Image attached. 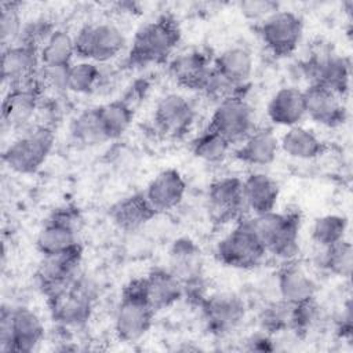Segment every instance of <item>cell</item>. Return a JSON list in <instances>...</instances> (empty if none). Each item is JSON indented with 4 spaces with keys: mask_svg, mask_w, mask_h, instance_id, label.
Returning <instances> with one entry per match:
<instances>
[{
    "mask_svg": "<svg viewBox=\"0 0 353 353\" xmlns=\"http://www.w3.org/2000/svg\"><path fill=\"white\" fill-rule=\"evenodd\" d=\"M250 226L265 247L283 261H291L299 251L301 214L298 211H270L248 218Z\"/></svg>",
    "mask_w": 353,
    "mask_h": 353,
    "instance_id": "2",
    "label": "cell"
},
{
    "mask_svg": "<svg viewBox=\"0 0 353 353\" xmlns=\"http://www.w3.org/2000/svg\"><path fill=\"white\" fill-rule=\"evenodd\" d=\"M0 11V40L3 48H7L18 43L23 29L21 18V3L3 1Z\"/></svg>",
    "mask_w": 353,
    "mask_h": 353,
    "instance_id": "38",
    "label": "cell"
},
{
    "mask_svg": "<svg viewBox=\"0 0 353 353\" xmlns=\"http://www.w3.org/2000/svg\"><path fill=\"white\" fill-rule=\"evenodd\" d=\"M266 250L250 226L248 218H241L234 228L223 236L216 247V259L233 269H254L262 263Z\"/></svg>",
    "mask_w": 353,
    "mask_h": 353,
    "instance_id": "6",
    "label": "cell"
},
{
    "mask_svg": "<svg viewBox=\"0 0 353 353\" xmlns=\"http://www.w3.org/2000/svg\"><path fill=\"white\" fill-rule=\"evenodd\" d=\"M207 127L219 132L232 145L240 143L256 128L254 110L244 97L223 99L218 102Z\"/></svg>",
    "mask_w": 353,
    "mask_h": 353,
    "instance_id": "14",
    "label": "cell"
},
{
    "mask_svg": "<svg viewBox=\"0 0 353 353\" xmlns=\"http://www.w3.org/2000/svg\"><path fill=\"white\" fill-rule=\"evenodd\" d=\"M319 266H321L328 273L349 279L352 274L353 265V247L349 240L343 239L334 245L319 248Z\"/></svg>",
    "mask_w": 353,
    "mask_h": 353,
    "instance_id": "34",
    "label": "cell"
},
{
    "mask_svg": "<svg viewBox=\"0 0 353 353\" xmlns=\"http://www.w3.org/2000/svg\"><path fill=\"white\" fill-rule=\"evenodd\" d=\"M277 291L283 302L295 306L316 298L317 285L305 269L291 259L277 272Z\"/></svg>",
    "mask_w": 353,
    "mask_h": 353,
    "instance_id": "23",
    "label": "cell"
},
{
    "mask_svg": "<svg viewBox=\"0 0 353 353\" xmlns=\"http://www.w3.org/2000/svg\"><path fill=\"white\" fill-rule=\"evenodd\" d=\"M207 201L210 215L218 223L237 222L248 211L243 193V179L237 176H222L211 182Z\"/></svg>",
    "mask_w": 353,
    "mask_h": 353,
    "instance_id": "15",
    "label": "cell"
},
{
    "mask_svg": "<svg viewBox=\"0 0 353 353\" xmlns=\"http://www.w3.org/2000/svg\"><path fill=\"white\" fill-rule=\"evenodd\" d=\"M196 119L192 102L176 92L167 94L159 99L153 112V121L159 132L168 138H182L186 135Z\"/></svg>",
    "mask_w": 353,
    "mask_h": 353,
    "instance_id": "16",
    "label": "cell"
},
{
    "mask_svg": "<svg viewBox=\"0 0 353 353\" xmlns=\"http://www.w3.org/2000/svg\"><path fill=\"white\" fill-rule=\"evenodd\" d=\"M199 306L205 330L218 338L233 332L245 317L244 301L232 292L207 295Z\"/></svg>",
    "mask_w": 353,
    "mask_h": 353,
    "instance_id": "12",
    "label": "cell"
},
{
    "mask_svg": "<svg viewBox=\"0 0 353 353\" xmlns=\"http://www.w3.org/2000/svg\"><path fill=\"white\" fill-rule=\"evenodd\" d=\"M279 7V3L272 0H248L239 3V10L241 15L245 19L254 22L255 25L261 23L262 21L277 12L280 10Z\"/></svg>",
    "mask_w": 353,
    "mask_h": 353,
    "instance_id": "40",
    "label": "cell"
},
{
    "mask_svg": "<svg viewBox=\"0 0 353 353\" xmlns=\"http://www.w3.org/2000/svg\"><path fill=\"white\" fill-rule=\"evenodd\" d=\"M40 51L32 46L17 43L1 52V77L10 87L29 84L37 79Z\"/></svg>",
    "mask_w": 353,
    "mask_h": 353,
    "instance_id": "19",
    "label": "cell"
},
{
    "mask_svg": "<svg viewBox=\"0 0 353 353\" xmlns=\"http://www.w3.org/2000/svg\"><path fill=\"white\" fill-rule=\"evenodd\" d=\"M156 214H163L178 207L186 193V182L175 168L160 171L143 190Z\"/></svg>",
    "mask_w": 353,
    "mask_h": 353,
    "instance_id": "21",
    "label": "cell"
},
{
    "mask_svg": "<svg viewBox=\"0 0 353 353\" xmlns=\"http://www.w3.org/2000/svg\"><path fill=\"white\" fill-rule=\"evenodd\" d=\"M143 280L148 299L156 312L171 307L185 296L182 281L168 268H156Z\"/></svg>",
    "mask_w": 353,
    "mask_h": 353,
    "instance_id": "26",
    "label": "cell"
},
{
    "mask_svg": "<svg viewBox=\"0 0 353 353\" xmlns=\"http://www.w3.org/2000/svg\"><path fill=\"white\" fill-rule=\"evenodd\" d=\"M269 120L280 127H294L306 116L303 92L296 87H283L277 90L266 108Z\"/></svg>",
    "mask_w": 353,
    "mask_h": 353,
    "instance_id": "27",
    "label": "cell"
},
{
    "mask_svg": "<svg viewBox=\"0 0 353 353\" xmlns=\"http://www.w3.org/2000/svg\"><path fill=\"white\" fill-rule=\"evenodd\" d=\"M54 145V130L44 124L34 125L4 149L3 161L17 174H33L46 163Z\"/></svg>",
    "mask_w": 353,
    "mask_h": 353,
    "instance_id": "5",
    "label": "cell"
},
{
    "mask_svg": "<svg viewBox=\"0 0 353 353\" xmlns=\"http://www.w3.org/2000/svg\"><path fill=\"white\" fill-rule=\"evenodd\" d=\"M338 335L343 339H350L352 336V307L350 302L346 303L342 316L338 320Z\"/></svg>",
    "mask_w": 353,
    "mask_h": 353,
    "instance_id": "41",
    "label": "cell"
},
{
    "mask_svg": "<svg viewBox=\"0 0 353 353\" xmlns=\"http://www.w3.org/2000/svg\"><path fill=\"white\" fill-rule=\"evenodd\" d=\"M290 320H291V305L280 299L277 303H272L263 309L259 321L263 332L277 334V332L290 330Z\"/></svg>",
    "mask_w": 353,
    "mask_h": 353,
    "instance_id": "39",
    "label": "cell"
},
{
    "mask_svg": "<svg viewBox=\"0 0 353 353\" xmlns=\"http://www.w3.org/2000/svg\"><path fill=\"white\" fill-rule=\"evenodd\" d=\"M232 149V143L222 137L219 132L205 128L192 142L193 154L205 163H221L223 161Z\"/></svg>",
    "mask_w": 353,
    "mask_h": 353,
    "instance_id": "35",
    "label": "cell"
},
{
    "mask_svg": "<svg viewBox=\"0 0 353 353\" xmlns=\"http://www.w3.org/2000/svg\"><path fill=\"white\" fill-rule=\"evenodd\" d=\"M203 254L189 237L174 240L168 251V269L176 274L185 288V296L199 305L205 296L203 292Z\"/></svg>",
    "mask_w": 353,
    "mask_h": 353,
    "instance_id": "9",
    "label": "cell"
},
{
    "mask_svg": "<svg viewBox=\"0 0 353 353\" xmlns=\"http://www.w3.org/2000/svg\"><path fill=\"white\" fill-rule=\"evenodd\" d=\"M243 193L247 210L254 215L274 211L280 189L277 182L265 172H251L243 179Z\"/></svg>",
    "mask_w": 353,
    "mask_h": 353,
    "instance_id": "29",
    "label": "cell"
},
{
    "mask_svg": "<svg viewBox=\"0 0 353 353\" xmlns=\"http://www.w3.org/2000/svg\"><path fill=\"white\" fill-rule=\"evenodd\" d=\"M280 150L296 160H313L323 156L328 146L312 130L302 125L290 127L279 139Z\"/></svg>",
    "mask_w": 353,
    "mask_h": 353,
    "instance_id": "30",
    "label": "cell"
},
{
    "mask_svg": "<svg viewBox=\"0 0 353 353\" xmlns=\"http://www.w3.org/2000/svg\"><path fill=\"white\" fill-rule=\"evenodd\" d=\"M98 109L109 141L120 138L134 120V108L127 99H114L98 106Z\"/></svg>",
    "mask_w": 353,
    "mask_h": 353,
    "instance_id": "33",
    "label": "cell"
},
{
    "mask_svg": "<svg viewBox=\"0 0 353 353\" xmlns=\"http://www.w3.org/2000/svg\"><path fill=\"white\" fill-rule=\"evenodd\" d=\"M44 338V325L36 312L19 306L3 305L0 314V350L4 353H29Z\"/></svg>",
    "mask_w": 353,
    "mask_h": 353,
    "instance_id": "4",
    "label": "cell"
},
{
    "mask_svg": "<svg viewBox=\"0 0 353 353\" xmlns=\"http://www.w3.org/2000/svg\"><path fill=\"white\" fill-rule=\"evenodd\" d=\"M302 92L305 113L314 123L334 128L346 121L347 112L338 94L320 84H309Z\"/></svg>",
    "mask_w": 353,
    "mask_h": 353,
    "instance_id": "18",
    "label": "cell"
},
{
    "mask_svg": "<svg viewBox=\"0 0 353 353\" xmlns=\"http://www.w3.org/2000/svg\"><path fill=\"white\" fill-rule=\"evenodd\" d=\"M83 259V247H76L52 256H43L36 279L40 291L47 298L54 296L73 284L80 276L79 268Z\"/></svg>",
    "mask_w": 353,
    "mask_h": 353,
    "instance_id": "13",
    "label": "cell"
},
{
    "mask_svg": "<svg viewBox=\"0 0 353 353\" xmlns=\"http://www.w3.org/2000/svg\"><path fill=\"white\" fill-rule=\"evenodd\" d=\"M102 77V70L98 63L91 61H80L72 63L68 70V91L74 94L92 92Z\"/></svg>",
    "mask_w": 353,
    "mask_h": 353,
    "instance_id": "37",
    "label": "cell"
},
{
    "mask_svg": "<svg viewBox=\"0 0 353 353\" xmlns=\"http://www.w3.org/2000/svg\"><path fill=\"white\" fill-rule=\"evenodd\" d=\"M40 83L34 81L18 87H10L3 99L1 119L10 128H21L30 123L39 108Z\"/></svg>",
    "mask_w": 353,
    "mask_h": 353,
    "instance_id": "20",
    "label": "cell"
},
{
    "mask_svg": "<svg viewBox=\"0 0 353 353\" xmlns=\"http://www.w3.org/2000/svg\"><path fill=\"white\" fill-rule=\"evenodd\" d=\"M309 84H320L343 98L349 90L350 62L336 54L316 55L303 65Z\"/></svg>",
    "mask_w": 353,
    "mask_h": 353,
    "instance_id": "17",
    "label": "cell"
},
{
    "mask_svg": "<svg viewBox=\"0 0 353 353\" xmlns=\"http://www.w3.org/2000/svg\"><path fill=\"white\" fill-rule=\"evenodd\" d=\"M80 215L74 207L55 210L46 221L36 237V248L41 256H52L65 252L79 243Z\"/></svg>",
    "mask_w": 353,
    "mask_h": 353,
    "instance_id": "11",
    "label": "cell"
},
{
    "mask_svg": "<svg viewBox=\"0 0 353 353\" xmlns=\"http://www.w3.org/2000/svg\"><path fill=\"white\" fill-rule=\"evenodd\" d=\"M156 215V211L149 204L143 192L120 199L109 210V216L113 223L125 232H134L142 228Z\"/></svg>",
    "mask_w": 353,
    "mask_h": 353,
    "instance_id": "28",
    "label": "cell"
},
{
    "mask_svg": "<svg viewBox=\"0 0 353 353\" xmlns=\"http://www.w3.org/2000/svg\"><path fill=\"white\" fill-rule=\"evenodd\" d=\"M156 310L150 305L143 277L128 281L114 313V332L123 342L141 339L152 327Z\"/></svg>",
    "mask_w": 353,
    "mask_h": 353,
    "instance_id": "3",
    "label": "cell"
},
{
    "mask_svg": "<svg viewBox=\"0 0 353 353\" xmlns=\"http://www.w3.org/2000/svg\"><path fill=\"white\" fill-rule=\"evenodd\" d=\"M39 54L43 68H69L76 57L74 37L65 29H55Z\"/></svg>",
    "mask_w": 353,
    "mask_h": 353,
    "instance_id": "31",
    "label": "cell"
},
{
    "mask_svg": "<svg viewBox=\"0 0 353 353\" xmlns=\"http://www.w3.org/2000/svg\"><path fill=\"white\" fill-rule=\"evenodd\" d=\"M72 138L84 146H95L108 142L98 106L81 110L70 123Z\"/></svg>",
    "mask_w": 353,
    "mask_h": 353,
    "instance_id": "32",
    "label": "cell"
},
{
    "mask_svg": "<svg viewBox=\"0 0 353 353\" xmlns=\"http://www.w3.org/2000/svg\"><path fill=\"white\" fill-rule=\"evenodd\" d=\"M73 37L76 57L95 63L113 59L127 44L123 30L110 22L84 25Z\"/></svg>",
    "mask_w": 353,
    "mask_h": 353,
    "instance_id": "8",
    "label": "cell"
},
{
    "mask_svg": "<svg viewBox=\"0 0 353 353\" xmlns=\"http://www.w3.org/2000/svg\"><path fill=\"white\" fill-rule=\"evenodd\" d=\"M248 349L250 350H273L274 346H273V341L270 338V334H258V335H254L251 336L248 341Z\"/></svg>",
    "mask_w": 353,
    "mask_h": 353,
    "instance_id": "42",
    "label": "cell"
},
{
    "mask_svg": "<svg viewBox=\"0 0 353 353\" xmlns=\"http://www.w3.org/2000/svg\"><path fill=\"white\" fill-rule=\"evenodd\" d=\"M255 26L263 46L277 58L292 55L303 36L302 18L292 11L279 10Z\"/></svg>",
    "mask_w": 353,
    "mask_h": 353,
    "instance_id": "10",
    "label": "cell"
},
{
    "mask_svg": "<svg viewBox=\"0 0 353 353\" xmlns=\"http://www.w3.org/2000/svg\"><path fill=\"white\" fill-rule=\"evenodd\" d=\"M181 37L182 30L176 18L163 14L137 30L128 51V63L131 66L163 63L174 52Z\"/></svg>",
    "mask_w": 353,
    "mask_h": 353,
    "instance_id": "1",
    "label": "cell"
},
{
    "mask_svg": "<svg viewBox=\"0 0 353 353\" xmlns=\"http://www.w3.org/2000/svg\"><path fill=\"white\" fill-rule=\"evenodd\" d=\"M280 150L279 138L270 128H255L234 149V157L252 167L272 164Z\"/></svg>",
    "mask_w": 353,
    "mask_h": 353,
    "instance_id": "25",
    "label": "cell"
},
{
    "mask_svg": "<svg viewBox=\"0 0 353 353\" xmlns=\"http://www.w3.org/2000/svg\"><path fill=\"white\" fill-rule=\"evenodd\" d=\"M211 69L208 57L199 50L179 54L168 63V73L178 85L200 92L207 84Z\"/></svg>",
    "mask_w": 353,
    "mask_h": 353,
    "instance_id": "22",
    "label": "cell"
},
{
    "mask_svg": "<svg viewBox=\"0 0 353 353\" xmlns=\"http://www.w3.org/2000/svg\"><path fill=\"white\" fill-rule=\"evenodd\" d=\"M95 290L92 284L79 276L65 291L47 298L52 320L63 328H79L88 323L94 310Z\"/></svg>",
    "mask_w": 353,
    "mask_h": 353,
    "instance_id": "7",
    "label": "cell"
},
{
    "mask_svg": "<svg viewBox=\"0 0 353 353\" xmlns=\"http://www.w3.org/2000/svg\"><path fill=\"white\" fill-rule=\"evenodd\" d=\"M347 230V219L343 215L327 214L319 216L312 226V240L319 248H325L343 240Z\"/></svg>",
    "mask_w": 353,
    "mask_h": 353,
    "instance_id": "36",
    "label": "cell"
},
{
    "mask_svg": "<svg viewBox=\"0 0 353 353\" xmlns=\"http://www.w3.org/2000/svg\"><path fill=\"white\" fill-rule=\"evenodd\" d=\"M212 68L228 83L245 91L254 72V58L245 47L234 46L218 54L212 61Z\"/></svg>",
    "mask_w": 353,
    "mask_h": 353,
    "instance_id": "24",
    "label": "cell"
}]
</instances>
